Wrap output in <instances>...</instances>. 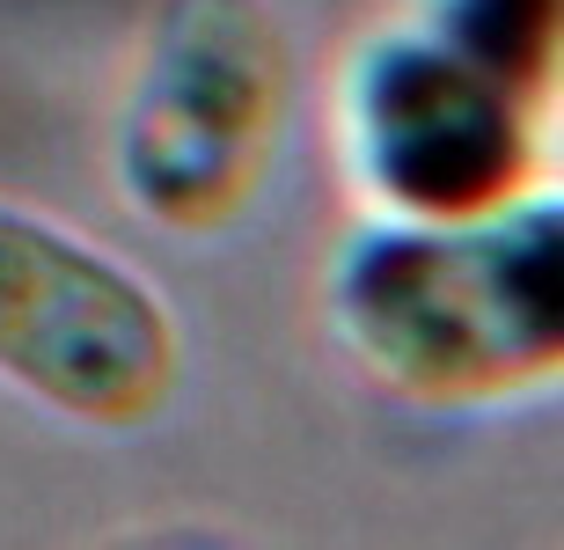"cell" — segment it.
Returning <instances> with one entry per match:
<instances>
[{
    "label": "cell",
    "mask_w": 564,
    "mask_h": 550,
    "mask_svg": "<svg viewBox=\"0 0 564 550\" xmlns=\"http://www.w3.org/2000/svg\"><path fill=\"white\" fill-rule=\"evenodd\" d=\"M330 323L389 389L491 403L557 375V206L397 220L337 250Z\"/></svg>",
    "instance_id": "6da1fadb"
},
{
    "label": "cell",
    "mask_w": 564,
    "mask_h": 550,
    "mask_svg": "<svg viewBox=\"0 0 564 550\" xmlns=\"http://www.w3.org/2000/svg\"><path fill=\"white\" fill-rule=\"evenodd\" d=\"M286 118V44L264 0H162L118 110V184L176 235L250 213Z\"/></svg>",
    "instance_id": "7a4b0ae2"
},
{
    "label": "cell",
    "mask_w": 564,
    "mask_h": 550,
    "mask_svg": "<svg viewBox=\"0 0 564 550\" xmlns=\"http://www.w3.org/2000/svg\"><path fill=\"white\" fill-rule=\"evenodd\" d=\"M543 88L513 82L425 22L381 30L345 74V148L375 206L403 220H477L535 184Z\"/></svg>",
    "instance_id": "3957f363"
},
{
    "label": "cell",
    "mask_w": 564,
    "mask_h": 550,
    "mask_svg": "<svg viewBox=\"0 0 564 550\" xmlns=\"http://www.w3.org/2000/svg\"><path fill=\"white\" fill-rule=\"evenodd\" d=\"M184 375L169 301L110 250L0 206V381L82 425H147Z\"/></svg>",
    "instance_id": "277c9868"
},
{
    "label": "cell",
    "mask_w": 564,
    "mask_h": 550,
    "mask_svg": "<svg viewBox=\"0 0 564 550\" xmlns=\"http://www.w3.org/2000/svg\"><path fill=\"white\" fill-rule=\"evenodd\" d=\"M425 30H440L447 44L477 52L484 66H499L513 82L543 88L557 74V0H425Z\"/></svg>",
    "instance_id": "5b68a950"
}]
</instances>
